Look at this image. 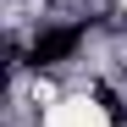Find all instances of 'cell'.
Listing matches in <instances>:
<instances>
[{
	"mask_svg": "<svg viewBox=\"0 0 127 127\" xmlns=\"http://www.w3.org/2000/svg\"><path fill=\"white\" fill-rule=\"evenodd\" d=\"M77 44H83V28H50V33H39L33 61L39 66H61L66 55H77Z\"/></svg>",
	"mask_w": 127,
	"mask_h": 127,
	"instance_id": "6da1fadb",
	"label": "cell"
}]
</instances>
